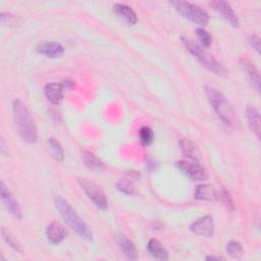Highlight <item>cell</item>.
Returning a JSON list of instances; mask_svg holds the SVG:
<instances>
[{
  "label": "cell",
  "mask_w": 261,
  "mask_h": 261,
  "mask_svg": "<svg viewBox=\"0 0 261 261\" xmlns=\"http://www.w3.org/2000/svg\"><path fill=\"white\" fill-rule=\"evenodd\" d=\"M12 113L21 140L28 144H35L38 138L37 127L27 105L18 99L14 100L12 104Z\"/></svg>",
  "instance_id": "1"
},
{
  "label": "cell",
  "mask_w": 261,
  "mask_h": 261,
  "mask_svg": "<svg viewBox=\"0 0 261 261\" xmlns=\"http://www.w3.org/2000/svg\"><path fill=\"white\" fill-rule=\"evenodd\" d=\"M204 92L212 108L221 120L229 126L237 127L239 125V119L226 97L217 89L210 86H205Z\"/></svg>",
  "instance_id": "2"
},
{
  "label": "cell",
  "mask_w": 261,
  "mask_h": 261,
  "mask_svg": "<svg viewBox=\"0 0 261 261\" xmlns=\"http://www.w3.org/2000/svg\"><path fill=\"white\" fill-rule=\"evenodd\" d=\"M55 206L60 216L71 229H73L85 241H93L92 230L87 225V223L77 215L75 210L70 206V204L66 200L62 198H57L55 200Z\"/></svg>",
  "instance_id": "3"
},
{
  "label": "cell",
  "mask_w": 261,
  "mask_h": 261,
  "mask_svg": "<svg viewBox=\"0 0 261 261\" xmlns=\"http://www.w3.org/2000/svg\"><path fill=\"white\" fill-rule=\"evenodd\" d=\"M180 41L184 44V46L188 49V51L208 70L211 72L217 74V75H227L228 71L225 68V66L219 62L216 58H214L213 55H211L209 52L203 50L198 44H196L193 40L181 36Z\"/></svg>",
  "instance_id": "4"
},
{
  "label": "cell",
  "mask_w": 261,
  "mask_h": 261,
  "mask_svg": "<svg viewBox=\"0 0 261 261\" xmlns=\"http://www.w3.org/2000/svg\"><path fill=\"white\" fill-rule=\"evenodd\" d=\"M169 4L182 17L199 25H206L209 21V14L199 5L186 1H170Z\"/></svg>",
  "instance_id": "5"
},
{
  "label": "cell",
  "mask_w": 261,
  "mask_h": 261,
  "mask_svg": "<svg viewBox=\"0 0 261 261\" xmlns=\"http://www.w3.org/2000/svg\"><path fill=\"white\" fill-rule=\"evenodd\" d=\"M79 184L84 192L87 194L89 199L101 210H106L108 208V200L105 193L101 190V188L96 185L94 181L88 178H79Z\"/></svg>",
  "instance_id": "6"
},
{
  "label": "cell",
  "mask_w": 261,
  "mask_h": 261,
  "mask_svg": "<svg viewBox=\"0 0 261 261\" xmlns=\"http://www.w3.org/2000/svg\"><path fill=\"white\" fill-rule=\"evenodd\" d=\"M175 167L192 180H206L209 176L207 169L198 161L179 160L175 163Z\"/></svg>",
  "instance_id": "7"
},
{
  "label": "cell",
  "mask_w": 261,
  "mask_h": 261,
  "mask_svg": "<svg viewBox=\"0 0 261 261\" xmlns=\"http://www.w3.org/2000/svg\"><path fill=\"white\" fill-rule=\"evenodd\" d=\"M0 197H1L2 203L4 204L8 212L16 219H21L22 213H21L19 203L15 199V197L12 195V193L9 191V189L5 186L3 180H1L0 182Z\"/></svg>",
  "instance_id": "8"
},
{
  "label": "cell",
  "mask_w": 261,
  "mask_h": 261,
  "mask_svg": "<svg viewBox=\"0 0 261 261\" xmlns=\"http://www.w3.org/2000/svg\"><path fill=\"white\" fill-rule=\"evenodd\" d=\"M190 230L196 234L212 238L214 234V220L211 215H204L190 225Z\"/></svg>",
  "instance_id": "9"
},
{
  "label": "cell",
  "mask_w": 261,
  "mask_h": 261,
  "mask_svg": "<svg viewBox=\"0 0 261 261\" xmlns=\"http://www.w3.org/2000/svg\"><path fill=\"white\" fill-rule=\"evenodd\" d=\"M210 5L214 8L215 11H217L231 27L233 28H239L240 21L238 18L237 13L234 10L231 8V6L222 0H216V1H211Z\"/></svg>",
  "instance_id": "10"
},
{
  "label": "cell",
  "mask_w": 261,
  "mask_h": 261,
  "mask_svg": "<svg viewBox=\"0 0 261 261\" xmlns=\"http://www.w3.org/2000/svg\"><path fill=\"white\" fill-rule=\"evenodd\" d=\"M36 50L39 54H42L48 58H59L64 53V48L57 42L45 41L38 44Z\"/></svg>",
  "instance_id": "11"
},
{
  "label": "cell",
  "mask_w": 261,
  "mask_h": 261,
  "mask_svg": "<svg viewBox=\"0 0 261 261\" xmlns=\"http://www.w3.org/2000/svg\"><path fill=\"white\" fill-rule=\"evenodd\" d=\"M67 231L64 226L58 221H52L46 228V237L49 243L58 245L66 238Z\"/></svg>",
  "instance_id": "12"
},
{
  "label": "cell",
  "mask_w": 261,
  "mask_h": 261,
  "mask_svg": "<svg viewBox=\"0 0 261 261\" xmlns=\"http://www.w3.org/2000/svg\"><path fill=\"white\" fill-rule=\"evenodd\" d=\"M64 87L59 83H48L44 88V94L47 100L53 104L58 105L63 99Z\"/></svg>",
  "instance_id": "13"
},
{
  "label": "cell",
  "mask_w": 261,
  "mask_h": 261,
  "mask_svg": "<svg viewBox=\"0 0 261 261\" xmlns=\"http://www.w3.org/2000/svg\"><path fill=\"white\" fill-rule=\"evenodd\" d=\"M246 116L250 129L255 134V136L259 140L261 134V119L258 109L253 105H248L246 108Z\"/></svg>",
  "instance_id": "14"
},
{
  "label": "cell",
  "mask_w": 261,
  "mask_h": 261,
  "mask_svg": "<svg viewBox=\"0 0 261 261\" xmlns=\"http://www.w3.org/2000/svg\"><path fill=\"white\" fill-rule=\"evenodd\" d=\"M113 12L123 19L128 25H134L138 22L137 13L134 11L132 7L123 3H116L113 5Z\"/></svg>",
  "instance_id": "15"
},
{
  "label": "cell",
  "mask_w": 261,
  "mask_h": 261,
  "mask_svg": "<svg viewBox=\"0 0 261 261\" xmlns=\"http://www.w3.org/2000/svg\"><path fill=\"white\" fill-rule=\"evenodd\" d=\"M194 197L200 201H216L219 198V194L212 185L203 184L196 187Z\"/></svg>",
  "instance_id": "16"
},
{
  "label": "cell",
  "mask_w": 261,
  "mask_h": 261,
  "mask_svg": "<svg viewBox=\"0 0 261 261\" xmlns=\"http://www.w3.org/2000/svg\"><path fill=\"white\" fill-rule=\"evenodd\" d=\"M115 241L126 258H128L130 260H136L138 258V251H137L136 246L125 236H123L121 233H116Z\"/></svg>",
  "instance_id": "17"
},
{
  "label": "cell",
  "mask_w": 261,
  "mask_h": 261,
  "mask_svg": "<svg viewBox=\"0 0 261 261\" xmlns=\"http://www.w3.org/2000/svg\"><path fill=\"white\" fill-rule=\"evenodd\" d=\"M240 65L244 72H246L247 76L249 77L250 82L252 83L253 87L256 89L257 92H260V74L254 64L246 58H242L240 60Z\"/></svg>",
  "instance_id": "18"
},
{
  "label": "cell",
  "mask_w": 261,
  "mask_h": 261,
  "mask_svg": "<svg viewBox=\"0 0 261 261\" xmlns=\"http://www.w3.org/2000/svg\"><path fill=\"white\" fill-rule=\"evenodd\" d=\"M178 145H179V148L185 156H187L188 158H190L194 161H198V162L200 161L201 152L195 142H193L190 139L184 138V139L179 140Z\"/></svg>",
  "instance_id": "19"
},
{
  "label": "cell",
  "mask_w": 261,
  "mask_h": 261,
  "mask_svg": "<svg viewBox=\"0 0 261 261\" xmlns=\"http://www.w3.org/2000/svg\"><path fill=\"white\" fill-rule=\"evenodd\" d=\"M140 177V173L136 170H129L127 173H126V176L124 178H121L117 184H116V187H117V190L120 191L121 193L123 194H126V195H133L135 194V189H134V186H133V182L137 179H139Z\"/></svg>",
  "instance_id": "20"
},
{
  "label": "cell",
  "mask_w": 261,
  "mask_h": 261,
  "mask_svg": "<svg viewBox=\"0 0 261 261\" xmlns=\"http://www.w3.org/2000/svg\"><path fill=\"white\" fill-rule=\"evenodd\" d=\"M81 156L84 161V164L95 171H102L105 169V165L103 161L97 157L93 152L88 151V150H82L81 151Z\"/></svg>",
  "instance_id": "21"
},
{
  "label": "cell",
  "mask_w": 261,
  "mask_h": 261,
  "mask_svg": "<svg viewBox=\"0 0 261 261\" xmlns=\"http://www.w3.org/2000/svg\"><path fill=\"white\" fill-rule=\"evenodd\" d=\"M147 251L148 253L155 259H158V260H162V261H165V260H168L169 258V255H168V252L167 250L163 247V245L156 239H151L149 240L148 242V245H147Z\"/></svg>",
  "instance_id": "22"
},
{
  "label": "cell",
  "mask_w": 261,
  "mask_h": 261,
  "mask_svg": "<svg viewBox=\"0 0 261 261\" xmlns=\"http://www.w3.org/2000/svg\"><path fill=\"white\" fill-rule=\"evenodd\" d=\"M48 146H49V149L53 155V157L59 161V162H63L64 160V152H63V149L60 145V143L54 139V138H49L48 139Z\"/></svg>",
  "instance_id": "23"
},
{
  "label": "cell",
  "mask_w": 261,
  "mask_h": 261,
  "mask_svg": "<svg viewBox=\"0 0 261 261\" xmlns=\"http://www.w3.org/2000/svg\"><path fill=\"white\" fill-rule=\"evenodd\" d=\"M1 234H2V237H3V239H4V241H5L15 252H18V253L22 254L23 250H22L20 244H19L18 241L11 234V232H10L9 230H7L5 227L2 226V228H1Z\"/></svg>",
  "instance_id": "24"
},
{
  "label": "cell",
  "mask_w": 261,
  "mask_h": 261,
  "mask_svg": "<svg viewBox=\"0 0 261 261\" xmlns=\"http://www.w3.org/2000/svg\"><path fill=\"white\" fill-rule=\"evenodd\" d=\"M226 252L230 257L237 259H240L244 254L242 245L237 241H229L226 244Z\"/></svg>",
  "instance_id": "25"
},
{
  "label": "cell",
  "mask_w": 261,
  "mask_h": 261,
  "mask_svg": "<svg viewBox=\"0 0 261 261\" xmlns=\"http://www.w3.org/2000/svg\"><path fill=\"white\" fill-rule=\"evenodd\" d=\"M139 139L144 146H149L153 143L154 133L149 126H142L139 130Z\"/></svg>",
  "instance_id": "26"
},
{
  "label": "cell",
  "mask_w": 261,
  "mask_h": 261,
  "mask_svg": "<svg viewBox=\"0 0 261 261\" xmlns=\"http://www.w3.org/2000/svg\"><path fill=\"white\" fill-rule=\"evenodd\" d=\"M195 33L198 37V40L200 41L201 45L204 46V47H210L211 46V43H212V37L211 35L204 29L202 28H198L195 30Z\"/></svg>",
  "instance_id": "27"
},
{
  "label": "cell",
  "mask_w": 261,
  "mask_h": 261,
  "mask_svg": "<svg viewBox=\"0 0 261 261\" xmlns=\"http://www.w3.org/2000/svg\"><path fill=\"white\" fill-rule=\"evenodd\" d=\"M219 198L222 199L223 203L225 204V206L230 210V211H233L234 210V205H233V202H232V199L230 197V194L225 190V189H222L220 194H219Z\"/></svg>",
  "instance_id": "28"
},
{
  "label": "cell",
  "mask_w": 261,
  "mask_h": 261,
  "mask_svg": "<svg viewBox=\"0 0 261 261\" xmlns=\"http://www.w3.org/2000/svg\"><path fill=\"white\" fill-rule=\"evenodd\" d=\"M248 42L250 46L259 54L260 53V38L256 35H249Z\"/></svg>",
  "instance_id": "29"
},
{
  "label": "cell",
  "mask_w": 261,
  "mask_h": 261,
  "mask_svg": "<svg viewBox=\"0 0 261 261\" xmlns=\"http://www.w3.org/2000/svg\"><path fill=\"white\" fill-rule=\"evenodd\" d=\"M1 21L3 24H11L16 21V17L10 13L1 12Z\"/></svg>",
  "instance_id": "30"
},
{
  "label": "cell",
  "mask_w": 261,
  "mask_h": 261,
  "mask_svg": "<svg viewBox=\"0 0 261 261\" xmlns=\"http://www.w3.org/2000/svg\"><path fill=\"white\" fill-rule=\"evenodd\" d=\"M145 166H146V168L151 172V171H153L154 169H155V167H156V164H155V162L151 159V158H147L146 159V163H145Z\"/></svg>",
  "instance_id": "31"
},
{
  "label": "cell",
  "mask_w": 261,
  "mask_h": 261,
  "mask_svg": "<svg viewBox=\"0 0 261 261\" xmlns=\"http://www.w3.org/2000/svg\"><path fill=\"white\" fill-rule=\"evenodd\" d=\"M205 259L207 261H213V260H217V261H220V260H225L224 257H221V256H214V255H208L205 257Z\"/></svg>",
  "instance_id": "32"
}]
</instances>
